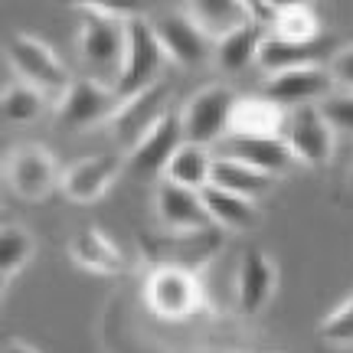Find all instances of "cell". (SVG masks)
<instances>
[{
    "mask_svg": "<svg viewBox=\"0 0 353 353\" xmlns=\"http://www.w3.org/2000/svg\"><path fill=\"white\" fill-rule=\"evenodd\" d=\"M7 59H10V69L17 72L20 82L33 85L50 101H56V105L65 99V92L76 82L69 76L65 63L59 59V52L52 50L43 37H37V33H17V37H10Z\"/></svg>",
    "mask_w": 353,
    "mask_h": 353,
    "instance_id": "6da1fadb",
    "label": "cell"
},
{
    "mask_svg": "<svg viewBox=\"0 0 353 353\" xmlns=\"http://www.w3.org/2000/svg\"><path fill=\"white\" fill-rule=\"evenodd\" d=\"M164 63L167 56L157 33H154V23L141 13L125 26V59H121V69H118V79H114L118 95L128 99V95H138L144 88L157 85Z\"/></svg>",
    "mask_w": 353,
    "mask_h": 353,
    "instance_id": "7a4b0ae2",
    "label": "cell"
},
{
    "mask_svg": "<svg viewBox=\"0 0 353 353\" xmlns=\"http://www.w3.org/2000/svg\"><path fill=\"white\" fill-rule=\"evenodd\" d=\"M170 101H174V85L164 82V79H161L157 85L138 92V95H128V99L121 101L118 114L108 121V131H112L118 151L125 154V157L134 151L141 141L148 138L154 128L174 112V108H170Z\"/></svg>",
    "mask_w": 353,
    "mask_h": 353,
    "instance_id": "3957f363",
    "label": "cell"
},
{
    "mask_svg": "<svg viewBox=\"0 0 353 353\" xmlns=\"http://www.w3.org/2000/svg\"><path fill=\"white\" fill-rule=\"evenodd\" d=\"M223 249V229H203L190 236H141V255L151 268H187L200 275Z\"/></svg>",
    "mask_w": 353,
    "mask_h": 353,
    "instance_id": "277c9868",
    "label": "cell"
},
{
    "mask_svg": "<svg viewBox=\"0 0 353 353\" xmlns=\"http://www.w3.org/2000/svg\"><path fill=\"white\" fill-rule=\"evenodd\" d=\"M236 99L239 95L229 85H203L196 95H190L187 105L180 108L183 141L203 144V148H216L219 141H226Z\"/></svg>",
    "mask_w": 353,
    "mask_h": 353,
    "instance_id": "5b68a950",
    "label": "cell"
},
{
    "mask_svg": "<svg viewBox=\"0 0 353 353\" xmlns=\"http://www.w3.org/2000/svg\"><path fill=\"white\" fill-rule=\"evenodd\" d=\"M285 144L294 154V164L327 167L337 151V128L327 121L321 105H301L291 108L285 121Z\"/></svg>",
    "mask_w": 353,
    "mask_h": 353,
    "instance_id": "8992f818",
    "label": "cell"
},
{
    "mask_svg": "<svg viewBox=\"0 0 353 353\" xmlns=\"http://www.w3.org/2000/svg\"><path fill=\"white\" fill-rule=\"evenodd\" d=\"M59 161L43 144H17L3 161V180L20 200L39 203L52 190H59Z\"/></svg>",
    "mask_w": 353,
    "mask_h": 353,
    "instance_id": "52a82bcc",
    "label": "cell"
},
{
    "mask_svg": "<svg viewBox=\"0 0 353 353\" xmlns=\"http://www.w3.org/2000/svg\"><path fill=\"white\" fill-rule=\"evenodd\" d=\"M121 95L112 82H101L95 76H82L72 82L65 92V99L56 105V118L59 125L69 131H88V128L108 125L118 108H121Z\"/></svg>",
    "mask_w": 353,
    "mask_h": 353,
    "instance_id": "ba28073f",
    "label": "cell"
},
{
    "mask_svg": "<svg viewBox=\"0 0 353 353\" xmlns=\"http://www.w3.org/2000/svg\"><path fill=\"white\" fill-rule=\"evenodd\" d=\"M144 301L164 321H183L203 307L200 275L187 268H151L144 281Z\"/></svg>",
    "mask_w": 353,
    "mask_h": 353,
    "instance_id": "9c48e42d",
    "label": "cell"
},
{
    "mask_svg": "<svg viewBox=\"0 0 353 353\" xmlns=\"http://www.w3.org/2000/svg\"><path fill=\"white\" fill-rule=\"evenodd\" d=\"M121 174H125V154L121 151L88 154V157H79V161L63 167L59 193H63L65 200L88 206V203H99L118 183Z\"/></svg>",
    "mask_w": 353,
    "mask_h": 353,
    "instance_id": "30bf717a",
    "label": "cell"
},
{
    "mask_svg": "<svg viewBox=\"0 0 353 353\" xmlns=\"http://www.w3.org/2000/svg\"><path fill=\"white\" fill-rule=\"evenodd\" d=\"M125 26L118 20H105L95 13H82V26L76 37V50L92 69L112 72V85L125 59Z\"/></svg>",
    "mask_w": 353,
    "mask_h": 353,
    "instance_id": "8fae6325",
    "label": "cell"
},
{
    "mask_svg": "<svg viewBox=\"0 0 353 353\" xmlns=\"http://www.w3.org/2000/svg\"><path fill=\"white\" fill-rule=\"evenodd\" d=\"M334 76L327 65H307V69H294V72H281V76L265 79L262 95L281 105L285 112L301 108V105H321L334 95Z\"/></svg>",
    "mask_w": 353,
    "mask_h": 353,
    "instance_id": "7c38bea8",
    "label": "cell"
},
{
    "mask_svg": "<svg viewBox=\"0 0 353 353\" xmlns=\"http://www.w3.org/2000/svg\"><path fill=\"white\" fill-rule=\"evenodd\" d=\"M154 210H157V223L170 236H190V232H203V229L213 226L200 193L176 187L170 180H161L157 196H154Z\"/></svg>",
    "mask_w": 353,
    "mask_h": 353,
    "instance_id": "4fadbf2b",
    "label": "cell"
},
{
    "mask_svg": "<svg viewBox=\"0 0 353 353\" xmlns=\"http://www.w3.org/2000/svg\"><path fill=\"white\" fill-rule=\"evenodd\" d=\"M278 288V265L262 249H245L236 272V304L245 317H259Z\"/></svg>",
    "mask_w": 353,
    "mask_h": 353,
    "instance_id": "5bb4252c",
    "label": "cell"
},
{
    "mask_svg": "<svg viewBox=\"0 0 353 353\" xmlns=\"http://www.w3.org/2000/svg\"><path fill=\"white\" fill-rule=\"evenodd\" d=\"M154 33H157L161 46H164L167 63H176V65H183V69L203 65L216 50L213 43L193 26V20H190L183 10L167 13L161 20H154Z\"/></svg>",
    "mask_w": 353,
    "mask_h": 353,
    "instance_id": "9a60e30c",
    "label": "cell"
},
{
    "mask_svg": "<svg viewBox=\"0 0 353 353\" xmlns=\"http://www.w3.org/2000/svg\"><path fill=\"white\" fill-rule=\"evenodd\" d=\"M213 151L216 157L239 161V164L252 167V170L272 176V180L288 174L291 164H294V154L288 151L285 138H236V134H229L226 141L216 144Z\"/></svg>",
    "mask_w": 353,
    "mask_h": 353,
    "instance_id": "2e32d148",
    "label": "cell"
},
{
    "mask_svg": "<svg viewBox=\"0 0 353 353\" xmlns=\"http://www.w3.org/2000/svg\"><path fill=\"white\" fill-rule=\"evenodd\" d=\"M180 148H183L180 112H170L134 151L128 154V167L138 176H161V180H164L167 167H170V161H174V154L180 151Z\"/></svg>",
    "mask_w": 353,
    "mask_h": 353,
    "instance_id": "e0dca14e",
    "label": "cell"
},
{
    "mask_svg": "<svg viewBox=\"0 0 353 353\" xmlns=\"http://www.w3.org/2000/svg\"><path fill=\"white\" fill-rule=\"evenodd\" d=\"M69 259L92 275H125L128 255L118 249V242L99 226H82L69 239Z\"/></svg>",
    "mask_w": 353,
    "mask_h": 353,
    "instance_id": "ac0fdd59",
    "label": "cell"
},
{
    "mask_svg": "<svg viewBox=\"0 0 353 353\" xmlns=\"http://www.w3.org/2000/svg\"><path fill=\"white\" fill-rule=\"evenodd\" d=\"M288 112L265 95H239L232 105L229 134L236 138H281Z\"/></svg>",
    "mask_w": 353,
    "mask_h": 353,
    "instance_id": "d6986e66",
    "label": "cell"
},
{
    "mask_svg": "<svg viewBox=\"0 0 353 353\" xmlns=\"http://www.w3.org/2000/svg\"><path fill=\"white\" fill-rule=\"evenodd\" d=\"M183 13L213 46L219 39H226L229 33H236L239 26L249 23V10L239 0H193V3L183 7Z\"/></svg>",
    "mask_w": 353,
    "mask_h": 353,
    "instance_id": "ffe728a7",
    "label": "cell"
},
{
    "mask_svg": "<svg viewBox=\"0 0 353 353\" xmlns=\"http://www.w3.org/2000/svg\"><path fill=\"white\" fill-rule=\"evenodd\" d=\"M200 196L216 229H223V232H249V229L259 226V203L236 196L229 190H219L213 183L200 190Z\"/></svg>",
    "mask_w": 353,
    "mask_h": 353,
    "instance_id": "44dd1931",
    "label": "cell"
},
{
    "mask_svg": "<svg viewBox=\"0 0 353 353\" xmlns=\"http://www.w3.org/2000/svg\"><path fill=\"white\" fill-rule=\"evenodd\" d=\"M213 164H216V151L213 148H203V144H187L174 154V161L167 167L164 180L176 183L183 190H206L213 183Z\"/></svg>",
    "mask_w": 353,
    "mask_h": 353,
    "instance_id": "7402d4cb",
    "label": "cell"
},
{
    "mask_svg": "<svg viewBox=\"0 0 353 353\" xmlns=\"http://www.w3.org/2000/svg\"><path fill=\"white\" fill-rule=\"evenodd\" d=\"M262 39H265V30L249 20V23L239 26L236 33H229L226 39H219V43H216V50H213L216 65H219L223 72H229V76L245 72L252 63H259Z\"/></svg>",
    "mask_w": 353,
    "mask_h": 353,
    "instance_id": "603a6c76",
    "label": "cell"
},
{
    "mask_svg": "<svg viewBox=\"0 0 353 353\" xmlns=\"http://www.w3.org/2000/svg\"><path fill=\"white\" fill-rule=\"evenodd\" d=\"M259 65H262L265 79L294 72V69H307V65H321L317 63V43L304 46V43H288V39L265 33L262 50H259Z\"/></svg>",
    "mask_w": 353,
    "mask_h": 353,
    "instance_id": "cb8c5ba5",
    "label": "cell"
},
{
    "mask_svg": "<svg viewBox=\"0 0 353 353\" xmlns=\"http://www.w3.org/2000/svg\"><path fill=\"white\" fill-rule=\"evenodd\" d=\"M272 176L259 174L252 167L239 164V161H229V157H216L213 164V187L219 190H229V193H236V196H245V200L259 203L272 190Z\"/></svg>",
    "mask_w": 353,
    "mask_h": 353,
    "instance_id": "d4e9b609",
    "label": "cell"
},
{
    "mask_svg": "<svg viewBox=\"0 0 353 353\" xmlns=\"http://www.w3.org/2000/svg\"><path fill=\"white\" fill-rule=\"evenodd\" d=\"M33 252H37V239L30 229H23L20 223H7L0 229V281H3V288H10L13 278L30 265Z\"/></svg>",
    "mask_w": 353,
    "mask_h": 353,
    "instance_id": "484cf974",
    "label": "cell"
},
{
    "mask_svg": "<svg viewBox=\"0 0 353 353\" xmlns=\"http://www.w3.org/2000/svg\"><path fill=\"white\" fill-rule=\"evenodd\" d=\"M272 37L314 46L321 39V17L311 10V3H281V17H278Z\"/></svg>",
    "mask_w": 353,
    "mask_h": 353,
    "instance_id": "4316f807",
    "label": "cell"
},
{
    "mask_svg": "<svg viewBox=\"0 0 353 353\" xmlns=\"http://www.w3.org/2000/svg\"><path fill=\"white\" fill-rule=\"evenodd\" d=\"M46 95L37 92L33 85H26V82H10V85L3 88V118L10 121V125L23 128V125H37L43 112H46Z\"/></svg>",
    "mask_w": 353,
    "mask_h": 353,
    "instance_id": "83f0119b",
    "label": "cell"
},
{
    "mask_svg": "<svg viewBox=\"0 0 353 353\" xmlns=\"http://www.w3.org/2000/svg\"><path fill=\"white\" fill-rule=\"evenodd\" d=\"M317 337L330 347H353V291L330 314H324V321L317 324Z\"/></svg>",
    "mask_w": 353,
    "mask_h": 353,
    "instance_id": "f1b7e54d",
    "label": "cell"
},
{
    "mask_svg": "<svg viewBox=\"0 0 353 353\" xmlns=\"http://www.w3.org/2000/svg\"><path fill=\"white\" fill-rule=\"evenodd\" d=\"M79 13H95V17H105V20H118V23H131L134 17H141L138 3H125V0H85V3H76Z\"/></svg>",
    "mask_w": 353,
    "mask_h": 353,
    "instance_id": "f546056e",
    "label": "cell"
},
{
    "mask_svg": "<svg viewBox=\"0 0 353 353\" xmlns=\"http://www.w3.org/2000/svg\"><path fill=\"white\" fill-rule=\"evenodd\" d=\"M321 108L337 131L353 134V92H334L327 101H321Z\"/></svg>",
    "mask_w": 353,
    "mask_h": 353,
    "instance_id": "4dcf8cb0",
    "label": "cell"
},
{
    "mask_svg": "<svg viewBox=\"0 0 353 353\" xmlns=\"http://www.w3.org/2000/svg\"><path fill=\"white\" fill-rule=\"evenodd\" d=\"M327 69H330V76H334V82L343 85V92H353V43L330 56Z\"/></svg>",
    "mask_w": 353,
    "mask_h": 353,
    "instance_id": "1f68e13d",
    "label": "cell"
},
{
    "mask_svg": "<svg viewBox=\"0 0 353 353\" xmlns=\"http://www.w3.org/2000/svg\"><path fill=\"white\" fill-rule=\"evenodd\" d=\"M3 353H39L33 343H26V341H20V337H10V341L3 343Z\"/></svg>",
    "mask_w": 353,
    "mask_h": 353,
    "instance_id": "d6a6232c",
    "label": "cell"
},
{
    "mask_svg": "<svg viewBox=\"0 0 353 353\" xmlns=\"http://www.w3.org/2000/svg\"><path fill=\"white\" fill-rule=\"evenodd\" d=\"M350 187H353V174H350Z\"/></svg>",
    "mask_w": 353,
    "mask_h": 353,
    "instance_id": "836d02e7",
    "label": "cell"
}]
</instances>
